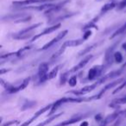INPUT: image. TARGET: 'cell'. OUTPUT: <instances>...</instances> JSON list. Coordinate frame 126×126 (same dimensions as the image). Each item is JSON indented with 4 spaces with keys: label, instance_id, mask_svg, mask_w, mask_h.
<instances>
[{
    "label": "cell",
    "instance_id": "6da1fadb",
    "mask_svg": "<svg viewBox=\"0 0 126 126\" xmlns=\"http://www.w3.org/2000/svg\"><path fill=\"white\" fill-rule=\"evenodd\" d=\"M30 81V77L26 78L25 79H23V82H22L19 86H14L13 85L9 84V83H7V82L4 83V80H3V79H1V84L4 86V88L6 89V91H7L9 93H17V92L22 91V90L24 89V88L29 85Z\"/></svg>",
    "mask_w": 126,
    "mask_h": 126
},
{
    "label": "cell",
    "instance_id": "7a4b0ae2",
    "mask_svg": "<svg viewBox=\"0 0 126 126\" xmlns=\"http://www.w3.org/2000/svg\"><path fill=\"white\" fill-rule=\"evenodd\" d=\"M84 41L85 40L83 38L77 39V40L67 41V42H65L64 43L62 44V46H61V47H60L59 50H58L57 52H56L55 54L52 56V58H53V59H56V58H58L59 56H61V54L64 53V51H65V49L67 48V47H76V46H79V45H80V44H82L83 42H84Z\"/></svg>",
    "mask_w": 126,
    "mask_h": 126
},
{
    "label": "cell",
    "instance_id": "3957f363",
    "mask_svg": "<svg viewBox=\"0 0 126 126\" xmlns=\"http://www.w3.org/2000/svg\"><path fill=\"white\" fill-rule=\"evenodd\" d=\"M42 23H35V24H33L31 26L28 27L26 29H23V30L19 31L18 33H15L14 35H12V38L16 39V40H24V39H28L30 38V36L31 35V34H30V32H31L32 30H35L36 28H38L39 26H41Z\"/></svg>",
    "mask_w": 126,
    "mask_h": 126
},
{
    "label": "cell",
    "instance_id": "277c9868",
    "mask_svg": "<svg viewBox=\"0 0 126 126\" xmlns=\"http://www.w3.org/2000/svg\"><path fill=\"white\" fill-rule=\"evenodd\" d=\"M5 19L8 21H13L15 23H25L30 21L31 19V16L24 14H11L2 17V20Z\"/></svg>",
    "mask_w": 126,
    "mask_h": 126
},
{
    "label": "cell",
    "instance_id": "5b68a950",
    "mask_svg": "<svg viewBox=\"0 0 126 126\" xmlns=\"http://www.w3.org/2000/svg\"><path fill=\"white\" fill-rule=\"evenodd\" d=\"M47 71H48V64L47 62H42L39 66V70H38V78H39V81L41 83L45 82L46 80L48 79Z\"/></svg>",
    "mask_w": 126,
    "mask_h": 126
},
{
    "label": "cell",
    "instance_id": "8992f818",
    "mask_svg": "<svg viewBox=\"0 0 126 126\" xmlns=\"http://www.w3.org/2000/svg\"><path fill=\"white\" fill-rule=\"evenodd\" d=\"M53 0H21V1H14L12 4L16 7H26L34 4H43V3L51 2Z\"/></svg>",
    "mask_w": 126,
    "mask_h": 126
},
{
    "label": "cell",
    "instance_id": "52a82bcc",
    "mask_svg": "<svg viewBox=\"0 0 126 126\" xmlns=\"http://www.w3.org/2000/svg\"><path fill=\"white\" fill-rule=\"evenodd\" d=\"M32 46H27V47H24L23 48L19 49L18 51L15 53H10V54H2L1 55V60H4V59H9V58H15V57H21V56L24 55L29 50L32 48Z\"/></svg>",
    "mask_w": 126,
    "mask_h": 126
},
{
    "label": "cell",
    "instance_id": "ba28073f",
    "mask_svg": "<svg viewBox=\"0 0 126 126\" xmlns=\"http://www.w3.org/2000/svg\"><path fill=\"white\" fill-rule=\"evenodd\" d=\"M67 33H68V30H64V31H62V32H61V33H59L55 37H54V39H52L50 42H47V44H45V45H44L43 47H42V48L40 49V50H46V49H47V48H49V47H53L54 44H56L58 42H60L61 40H62V38H64V37L67 35Z\"/></svg>",
    "mask_w": 126,
    "mask_h": 126
},
{
    "label": "cell",
    "instance_id": "9c48e42d",
    "mask_svg": "<svg viewBox=\"0 0 126 126\" xmlns=\"http://www.w3.org/2000/svg\"><path fill=\"white\" fill-rule=\"evenodd\" d=\"M99 85H101V84H100L99 80H98V82H95L94 84L90 85V86H85V87L81 88V89L79 90V91H71V92H69V93H73V94L76 95V96H80V95L86 94V93H90V92L93 91V90H94L95 88H97V86H99Z\"/></svg>",
    "mask_w": 126,
    "mask_h": 126
},
{
    "label": "cell",
    "instance_id": "30bf717a",
    "mask_svg": "<svg viewBox=\"0 0 126 126\" xmlns=\"http://www.w3.org/2000/svg\"><path fill=\"white\" fill-rule=\"evenodd\" d=\"M119 43V42H116V43H114L113 45L111 46V47H110L108 49L106 50V52H105V63H106L107 65L110 66L111 65L112 63V60L114 59V50H115L116 47L117 46V44Z\"/></svg>",
    "mask_w": 126,
    "mask_h": 126
},
{
    "label": "cell",
    "instance_id": "8fae6325",
    "mask_svg": "<svg viewBox=\"0 0 126 126\" xmlns=\"http://www.w3.org/2000/svg\"><path fill=\"white\" fill-rule=\"evenodd\" d=\"M60 27H61V23H57V24H54V25H53V26H51V27H47V29H45V30H44L42 32H41L40 34H37L36 35H35V36L31 39V42H34V41L37 40V39L40 38V37L44 36V35H48V34L55 31V30H58Z\"/></svg>",
    "mask_w": 126,
    "mask_h": 126
},
{
    "label": "cell",
    "instance_id": "7c38bea8",
    "mask_svg": "<svg viewBox=\"0 0 126 126\" xmlns=\"http://www.w3.org/2000/svg\"><path fill=\"white\" fill-rule=\"evenodd\" d=\"M52 105H47V106L43 107L42 109H41V110H39L38 111H37L36 113H35V115H34L33 117H31V118L29 119V120H28V121H26V122H24L23 124H21V126H29L30 124H31V123H33L34 121H35V119H36L37 117H39V116H41L42 113H44V112H46L47 110H48L49 109L52 108Z\"/></svg>",
    "mask_w": 126,
    "mask_h": 126
},
{
    "label": "cell",
    "instance_id": "4fadbf2b",
    "mask_svg": "<svg viewBox=\"0 0 126 126\" xmlns=\"http://www.w3.org/2000/svg\"><path fill=\"white\" fill-rule=\"evenodd\" d=\"M123 80H124L123 79H117V80H115V81H113V82H110V83H109L108 85H106V86H105V87H104L103 89H102L101 91L99 92V93H98V95H96V99H98V98H100L104 94H105V92L108 91V90L110 89V88L114 87V86H117V85H118L119 83H121V81H123Z\"/></svg>",
    "mask_w": 126,
    "mask_h": 126
},
{
    "label": "cell",
    "instance_id": "5bb4252c",
    "mask_svg": "<svg viewBox=\"0 0 126 126\" xmlns=\"http://www.w3.org/2000/svg\"><path fill=\"white\" fill-rule=\"evenodd\" d=\"M93 56L92 55V54H89V55H87L86 58H84V60H82V61H80V62L78 64V65H76L75 67H74L72 69H71L70 71H69V73H71V72H76V71H79V69H81V68H83V67H85V66L87 64L88 62H89L90 61H91V59L93 58Z\"/></svg>",
    "mask_w": 126,
    "mask_h": 126
},
{
    "label": "cell",
    "instance_id": "9a60e30c",
    "mask_svg": "<svg viewBox=\"0 0 126 126\" xmlns=\"http://www.w3.org/2000/svg\"><path fill=\"white\" fill-rule=\"evenodd\" d=\"M101 67L98 66V67H93V68L90 69L89 73H88V79L90 80H93L96 77L99 76V74H101L102 68H100Z\"/></svg>",
    "mask_w": 126,
    "mask_h": 126
},
{
    "label": "cell",
    "instance_id": "2e32d148",
    "mask_svg": "<svg viewBox=\"0 0 126 126\" xmlns=\"http://www.w3.org/2000/svg\"><path fill=\"white\" fill-rule=\"evenodd\" d=\"M83 117H84L83 116H75V117H72V118L68 119V120H66V121H64V122H62V123H60V124H58L57 125H55V126H67V125H70V124H75V123L79 122V121L81 120Z\"/></svg>",
    "mask_w": 126,
    "mask_h": 126
},
{
    "label": "cell",
    "instance_id": "e0dca14e",
    "mask_svg": "<svg viewBox=\"0 0 126 126\" xmlns=\"http://www.w3.org/2000/svg\"><path fill=\"white\" fill-rule=\"evenodd\" d=\"M121 113H122V111H116V112H114V113H112V114H110V115L107 116V117L103 120V122L105 123L106 124H108L109 123H110V122H113L114 120H116V119L118 117V116L120 115Z\"/></svg>",
    "mask_w": 126,
    "mask_h": 126
},
{
    "label": "cell",
    "instance_id": "ac0fdd59",
    "mask_svg": "<svg viewBox=\"0 0 126 126\" xmlns=\"http://www.w3.org/2000/svg\"><path fill=\"white\" fill-rule=\"evenodd\" d=\"M62 114H63V113H58V114H55V115L52 116V117H49V118H48V119H47V120L43 121V122L41 123V124H37L36 126H45V125H47V124H50L51 122H53V121H54V119H56V118H58L59 117H61V116L62 115Z\"/></svg>",
    "mask_w": 126,
    "mask_h": 126
},
{
    "label": "cell",
    "instance_id": "d6986e66",
    "mask_svg": "<svg viewBox=\"0 0 126 126\" xmlns=\"http://www.w3.org/2000/svg\"><path fill=\"white\" fill-rule=\"evenodd\" d=\"M125 33H126V23H124V24H123L115 33L112 34V35L110 37V39H113V38H115L116 36H117V35H122V34H125Z\"/></svg>",
    "mask_w": 126,
    "mask_h": 126
},
{
    "label": "cell",
    "instance_id": "ffe728a7",
    "mask_svg": "<svg viewBox=\"0 0 126 126\" xmlns=\"http://www.w3.org/2000/svg\"><path fill=\"white\" fill-rule=\"evenodd\" d=\"M96 46H98V44H97V43H94V44H93V45H91V46H88V47H86L84 50L80 51V52L79 53V54H78V56H82V55H85L86 54H88V53H89L92 49L94 48Z\"/></svg>",
    "mask_w": 126,
    "mask_h": 126
},
{
    "label": "cell",
    "instance_id": "44dd1931",
    "mask_svg": "<svg viewBox=\"0 0 126 126\" xmlns=\"http://www.w3.org/2000/svg\"><path fill=\"white\" fill-rule=\"evenodd\" d=\"M112 104L114 105H124V104H126V96L123 97V98H117V99H114L112 101Z\"/></svg>",
    "mask_w": 126,
    "mask_h": 126
},
{
    "label": "cell",
    "instance_id": "7402d4cb",
    "mask_svg": "<svg viewBox=\"0 0 126 126\" xmlns=\"http://www.w3.org/2000/svg\"><path fill=\"white\" fill-rule=\"evenodd\" d=\"M114 60H115L116 62L121 63L123 61V60H124L122 54H121L120 52H116L115 54H114Z\"/></svg>",
    "mask_w": 126,
    "mask_h": 126
},
{
    "label": "cell",
    "instance_id": "603a6c76",
    "mask_svg": "<svg viewBox=\"0 0 126 126\" xmlns=\"http://www.w3.org/2000/svg\"><path fill=\"white\" fill-rule=\"evenodd\" d=\"M59 69H60V66H57L55 68L53 69V70L48 74V79H53V78L55 77L56 74H57V73H58V71H59Z\"/></svg>",
    "mask_w": 126,
    "mask_h": 126
},
{
    "label": "cell",
    "instance_id": "cb8c5ba5",
    "mask_svg": "<svg viewBox=\"0 0 126 126\" xmlns=\"http://www.w3.org/2000/svg\"><path fill=\"white\" fill-rule=\"evenodd\" d=\"M68 84H69V86H72V87L75 86L76 84H77V76H76V75L72 76V77H71L70 79H69Z\"/></svg>",
    "mask_w": 126,
    "mask_h": 126
},
{
    "label": "cell",
    "instance_id": "d4e9b609",
    "mask_svg": "<svg viewBox=\"0 0 126 126\" xmlns=\"http://www.w3.org/2000/svg\"><path fill=\"white\" fill-rule=\"evenodd\" d=\"M69 74V72H67L65 73V74H61V80H60V84H61V86H63V85L65 84L66 81H67V74Z\"/></svg>",
    "mask_w": 126,
    "mask_h": 126
},
{
    "label": "cell",
    "instance_id": "484cf974",
    "mask_svg": "<svg viewBox=\"0 0 126 126\" xmlns=\"http://www.w3.org/2000/svg\"><path fill=\"white\" fill-rule=\"evenodd\" d=\"M125 7H126V0H122V1L117 4V9L118 10V11H121V10L124 9Z\"/></svg>",
    "mask_w": 126,
    "mask_h": 126
},
{
    "label": "cell",
    "instance_id": "4316f807",
    "mask_svg": "<svg viewBox=\"0 0 126 126\" xmlns=\"http://www.w3.org/2000/svg\"><path fill=\"white\" fill-rule=\"evenodd\" d=\"M126 87V81H124V83H123L122 85H121L120 86H118V87L117 88L116 90H114V92H113V94H116V93H117L118 92H120L122 89H124V88H125Z\"/></svg>",
    "mask_w": 126,
    "mask_h": 126
},
{
    "label": "cell",
    "instance_id": "83f0119b",
    "mask_svg": "<svg viewBox=\"0 0 126 126\" xmlns=\"http://www.w3.org/2000/svg\"><path fill=\"white\" fill-rule=\"evenodd\" d=\"M91 35H92V32H91V30H86V33L84 34V35H83V37H82V38L84 39L85 41H86V40H87V39H88V37H89Z\"/></svg>",
    "mask_w": 126,
    "mask_h": 126
},
{
    "label": "cell",
    "instance_id": "f1b7e54d",
    "mask_svg": "<svg viewBox=\"0 0 126 126\" xmlns=\"http://www.w3.org/2000/svg\"><path fill=\"white\" fill-rule=\"evenodd\" d=\"M18 121H15V120H13V121H10V122H8V123H5L4 124H3L2 126H11V125H12V124H18Z\"/></svg>",
    "mask_w": 126,
    "mask_h": 126
},
{
    "label": "cell",
    "instance_id": "f546056e",
    "mask_svg": "<svg viewBox=\"0 0 126 126\" xmlns=\"http://www.w3.org/2000/svg\"><path fill=\"white\" fill-rule=\"evenodd\" d=\"M95 119H96V121H98V122H99V121L103 120V118H102L101 114H98V115H97L96 117H95Z\"/></svg>",
    "mask_w": 126,
    "mask_h": 126
},
{
    "label": "cell",
    "instance_id": "4dcf8cb0",
    "mask_svg": "<svg viewBox=\"0 0 126 126\" xmlns=\"http://www.w3.org/2000/svg\"><path fill=\"white\" fill-rule=\"evenodd\" d=\"M88 122H86V121H85V122H83L82 124H80V126H88Z\"/></svg>",
    "mask_w": 126,
    "mask_h": 126
},
{
    "label": "cell",
    "instance_id": "1f68e13d",
    "mask_svg": "<svg viewBox=\"0 0 126 126\" xmlns=\"http://www.w3.org/2000/svg\"><path fill=\"white\" fill-rule=\"evenodd\" d=\"M126 67V61H125V63H124V65L122 66V67H121V68H122L123 70H124V67Z\"/></svg>",
    "mask_w": 126,
    "mask_h": 126
},
{
    "label": "cell",
    "instance_id": "d6a6232c",
    "mask_svg": "<svg viewBox=\"0 0 126 126\" xmlns=\"http://www.w3.org/2000/svg\"><path fill=\"white\" fill-rule=\"evenodd\" d=\"M107 125V124H105V123H102V124H101V125H100V126H106Z\"/></svg>",
    "mask_w": 126,
    "mask_h": 126
},
{
    "label": "cell",
    "instance_id": "836d02e7",
    "mask_svg": "<svg viewBox=\"0 0 126 126\" xmlns=\"http://www.w3.org/2000/svg\"><path fill=\"white\" fill-rule=\"evenodd\" d=\"M125 44H126V43H125Z\"/></svg>",
    "mask_w": 126,
    "mask_h": 126
}]
</instances>
